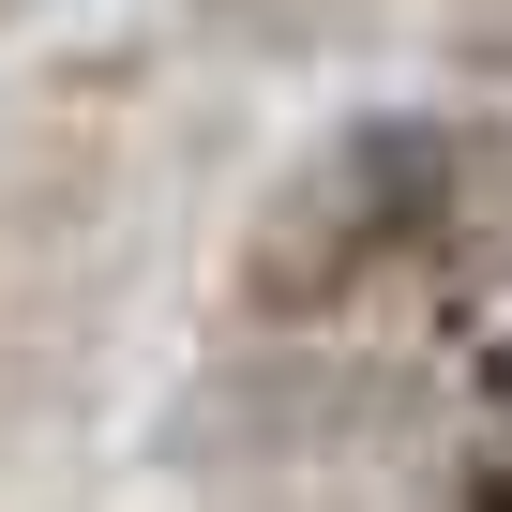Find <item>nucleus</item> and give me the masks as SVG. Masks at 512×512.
<instances>
[{
    "mask_svg": "<svg viewBox=\"0 0 512 512\" xmlns=\"http://www.w3.org/2000/svg\"><path fill=\"white\" fill-rule=\"evenodd\" d=\"M512 302V91L347 106L226 226L241 332H452Z\"/></svg>",
    "mask_w": 512,
    "mask_h": 512,
    "instance_id": "f257e3e1",
    "label": "nucleus"
},
{
    "mask_svg": "<svg viewBox=\"0 0 512 512\" xmlns=\"http://www.w3.org/2000/svg\"><path fill=\"white\" fill-rule=\"evenodd\" d=\"M452 377L422 362V332H241L151 407V452L196 482H302V467H377L407 437H437Z\"/></svg>",
    "mask_w": 512,
    "mask_h": 512,
    "instance_id": "f03ea898",
    "label": "nucleus"
},
{
    "mask_svg": "<svg viewBox=\"0 0 512 512\" xmlns=\"http://www.w3.org/2000/svg\"><path fill=\"white\" fill-rule=\"evenodd\" d=\"M181 46L241 61V76H317V61H362L392 46V0H166Z\"/></svg>",
    "mask_w": 512,
    "mask_h": 512,
    "instance_id": "7ed1b4c3",
    "label": "nucleus"
},
{
    "mask_svg": "<svg viewBox=\"0 0 512 512\" xmlns=\"http://www.w3.org/2000/svg\"><path fill=\"white\" fill-rule=\"evenodd\" d=\"M452 91H512V0H452V16L422 31Z\"/></svg>",
    "mask_w": 512,
    "mask_h": 512,
    "instance_id": "20e7f679",
    "label": "nucleus"
},
{
    "mask_svg": "<svg viewBox=\"0 0 512 512\" xmlns=\"http://www.w3.org/2000/svg\"><path fill=\"white\" fill-rule=\"evenodd\" d=\"M452 512H512V422H497V437L452 467Z\"/></svg>",
    "mask_w": 512,
    "mask_h": 512,
    "instance_id": "39448f33",
    "label": "nucleus"
},
{
    "mask_svg": "<svg viewBox=\"0 0 512 512\" xmlns=\"http://www.w3.org/2000/svg\"><path fill=\"white\" fill-rule=\"evenodd\" d=\"M31 16H46V0H0V31H31Z\"/></svg>",
    "mask_w": 512,
    "mask_h": 512,
    "instance_id": "423d86ee",
    "label": "nucleus"
},
{
    "mask_svg": "<svg viewBox=\"0 0 512 512\" xmlns=\"http://www.w3.org/2000/svg\"><path fill=\"white\" fill-rule=\"evenodd\" d=\"M241 512H302V497H241Z\"/></svg>",
    "mask_w": 512,
    "mask_h": 512,
    "instance_id": "0eeeda50",
    "label": "nucleus"
}]
</instances>
